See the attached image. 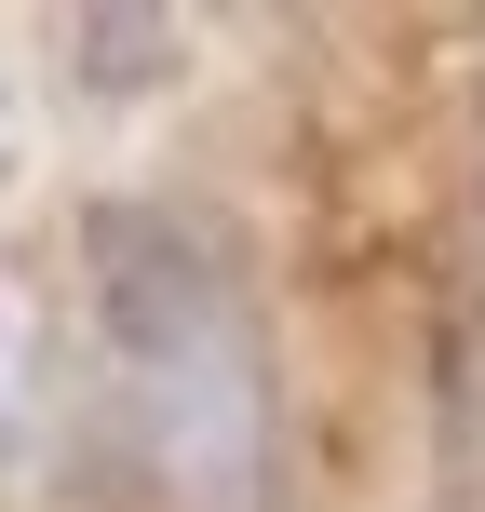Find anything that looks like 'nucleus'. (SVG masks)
Masks as SVG:
<instances>
[{
  "instance_id": "7ed1b4c3",
  "label": "nucleus",
  "mask_w": 485,
  "mask_h": 512,
  "mask_svg": "<svg viewBox=\"0 0 485 512\" xmlns=\"http://www.w3.org/2000/svg\"><path fill=\"white\" fill-rule=\"evenodd\" d=\"M41 378H54V324L14 270H0V472L41 445Z\"/></svg>"
},
{
  "instance_id": "f03ea898",
  "label": "nucleus",
  "mask_w": 485,
  "mask_h": 512,
  "mask_svg": "<svg viewBox=\"0 0 485 512\" xmlns=\"http://www.w3.org/2000/svg\"><path fill=\"white\" fill-rule=\"evenodd\" d=\"M54 41H68V68L95 81V95H149V81H176V54H189L176 14H108V0H95V14H68Z\"/></svg>"
},
{
  "instance_id": "f257e3e1",
  "label": "nucleus",
  "mask_w": 485,
  "mask_h": 512,
  "mask_svg": "<svg viewBox=\"0 0 485 512\" xmlns=\"http://www.w3.org/2000/svg\"><path fill=\"white\" fill-rule=\"evenodd\" d=\"M95 324L122 364V432L149 472V512H283V418L256 283L216 216L189 203H95L81 216Z\"/></svg>"
}]
</instances>
